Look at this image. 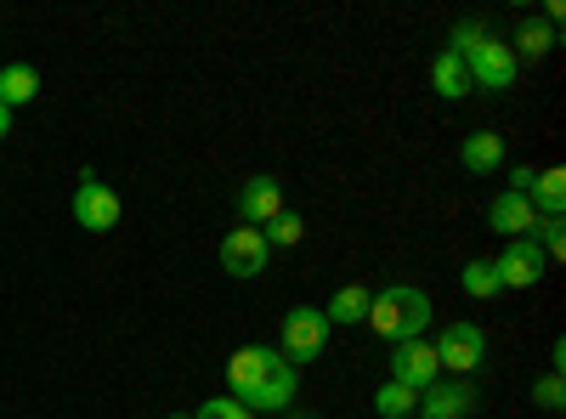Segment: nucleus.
Returning <instances> with one entry per match:
<instances>
[{"label":"nucleus","mask_w":566,"mask_h":419,"mask_svg":"<svg viewBox=\"0 0 566 419\" xmlns=\"http://www.w3.org/2000/svg\"><path fill=\"white\" fill-rule=\"evenodd\" d=\"M227 397L244 402L250 413H283L301 391V368L277 346H239L227 357Z\"/></svg>","instance_id":"f257e3e1"},{"label":"nucleus","mask_w":566,"mask_h":419,"mask_svg":"<svg viewBox=\"0 0 566 419\" xmlns=\"http://www.w3.org/2000/svg\"><path fill=\"white\" fill-rule=\"evenodd\" d=\"M448 52H459V57H464L470 85H476V91H510V85H515V74H522L515 52H510V45H504L488 23H476V18H464V23L448 34Z\"/></svg>","instance_id":"f03ea898"},{"label":"nucleus","mask_w":566,"mask_h":419,"mask_svg":"<svg viewBox=\"0 0 566 419\" xmlns=\"http://www.w3.org/2000/svg\"><path fill=\"white\" fill-rule=\"evenodd\" d=\"M363 323L380 341H391V346L424 341V329H431V295L413 290V284H391V290H380V295L368 301V317Z\"/></svg>","instance_id":"7ed1b4c3"},{"label":"nucleus","mask_w":566,"mask_h":419,"mask_svg":"<svg viewBox=\"0 0 566 419\" xmlns=\"http://www.w3.org/2000/svg\"><path fill=\"white\" fill-rule=\"evenodd\" d=\"M431 346H437L442 375H459V380H470L488 363V335H482V323H470V317H453L442 329V341H431Z\"/></svg>","instance_id":"20e7f679"},{"label":"nucleus","mask_w":566,"mask_h":419,"mask_svg":"<svg viewBox=\"0 0 566 419\" xmlns=\"http://www.w3.org/2000/svg\"><path fill=\"white\" fill-rule=\"evenodd\" d=\"M328 317H323V306H295V312H283V335H277V352L290 357L295 368L301 363H317L323 357V346H328Z\"/></svg>","instance_id":"39448f33"},{"label":"nucleus","mask_w":566,"mask_h":419,"mask_svg":"<svg viewBox=\"0 0 566 419\" xmlns=\"http://www.w3.org/2000/svg\"><path fill=\"white\" fill-rule=\"evenodd\" d=\"M74 221L85 227V232H114L119 221H125V205H119V193L108 188V181H97L91 170H80V188H74Z\"/></svg>","instance_id":"423d86ee"},{"label":"nucleus","mask_w":566,"mask_h":419,"mask_svg":"<svg viewBox=\"0 0 566 419\" xmlns=\"http://www.w3.org/2000/svg\"><path fill=\"white\" fill-rule=\"evenodd\" d=\"M272 261V244L261 239V227H232L221 239V272L227 277H261Z\"/></svg>","instance_id":"0eeeda50"},{"label":"nucleus","mask_w":566,"mask_h":419,"mask_svg":"<svg viewBox=\"0 0 566 419\" xmlns=\"http://www.w3.org/2000/svg\"><path fill=\"white\" fill-rule=\"evenodd\" d=\"M391 380L408 386V391H424L442 380V363H437V346L431 341H402L391 346Z\"/></svg>","instance_id":"6e6552de"},{"label":"nucleus","mask_w":566,"mask_h":419,"mask_svg":"<svg viewBox=\"0 0 566 419\" xmlns=\"http://www.w3.org/2000/svg\"><path fill=\"white\" fill-rule=\"evenodd\" d=\"M544 266H549V261H544V250H538L533 239H510L504 255L493 261V272H499L504 290H533L538 277H544Z\"/></svg>","instance_id":"1a4fd4ad"},{"label":"nucleus","mask_w":566,"mask_h":419,"mask_svg":"<svg viewBox=\"0 0 566 419\" xmlns=\"http://www.w3.org/2000/svg\"><path fill=\"white\" fill-rule=\"evenodd\" d=\"M476 402H482V391L470 380H437V386L419 391V413L424 419H470Z\"/></svg>","instance_id":"9d476101"},{"label":"nucleus","mask_w":566,"mask_h":419,"mask_svg":"<svg viewBox=\"0 0 566 419\" xmlns=\"http://www.w3.org/2000/svg\"><path fill=\"white\" fill-rule=\"evenodd\" d=\"M272 216H283V181L277 176H250L239 188V221L244 227H266Z\"/></svg>","instance_id":"9b49d317"},{"label":"nucleus","mask_w":566,"mask_h":419,"mask_svg":"<svg viewBox=\"0 0 566 419\" xmlns=\"http://www.w3.org/2000/svg\"><path fill=\"white\" fill-rule=\"evenodd\" d=\"M504 159H510V148H504L499 130H470L459 143V165L470 176H493V170H504Z\"/></svg>","instance_id":"f8f14e48"},{"label":"nucleus","mask_w":566,"mask_h":419,"mask_svg":"<svg viewBox=\"0 0 566 419\" xmlns=\"http://www.w3.org/2000/svg\"><path fill=\"white\" fill-rule=\"evenodd\" d=\"M488 221H493V232H504V239H533V227H538V210L522 199V193H499L493 205H488Z\"/></svg>","instance_id":"ddd939ff"},{"label":"nucleus","mask_w":566,"mask_h":419,"mask_svg":"<svg viewBox=\"0 0 566 419\" xmlns=\"http://www.w3.org/2000/svg\"><path fill=\"white\" fill-rule=\"evenodd\" d=\"M431 85H437V97H448V103H459V97H470V91H476V85H470L464 57H459V52H448V45H442L437 63H431Z\"/></svg>","instance_id":"4468645a"},{"label":"nucleus","mask_w":566,"mask_h":419,"mask_svg":"<svg viewBox=\"0 0 566 419\" xmlns=\"http://www.w3.org/2000/svg\"><path fill=\"white\" fill-rule=\"evenodd\" d=\"M40 97V69L34 63H7L0 69V108H23Z\"/></svg>","instance_id":"2eb2a0df"},{"label":"nucleus","mask_w":566,"mask_h":419,"mask_svg":"<svg viewBox=\"0 0 566 419\" xmlns=\"http://www.w3.org/2000/svg\"><path fill=\"white\" fill-rule=\"evenodd\" d=\"M368 301H374V290H363V284H346V290H335V301L323 306L328 329H352V323H363V317H368Z\"/></svg>","instance_id":"dca6fc26"},{"label":"nucleus","mask_w":566,"mask_h":419,"mask_svg":"<svg viewBox=\"0 0 566 419\" xmlns=\"http://www.w3.org/2000/svg\"><path fill=\"white\" fill-rule=\"evenodd\" d=\"M527 205H533L538 216H560V210H566V170H560V165L538 170V181H533Z\"/></svg>","instance_id":"f3484780"},{"label":"nucleus","mask_w":566,"mask_h":419,"mask_svg":"<svg viewBox=\"0 0 566 419\" xmlns=\"http://www.w3.org/2000/svg\"><path fill=\"white\" fill-rule=\"evenodd\" d=\"M510 52H515V63H522V57H549L555 52V29L544 23V18H522V29H515V45H510Z\"/></svg>","instance_id":"a211bd4d"},{"label":"nucleus","mask_w":566,"mask_h":419,"mask_svg":"<svg viewBox=\"0 0 566 419\" xmlns=\"http://www.w3.org/2000/svg\"><path fill=\"white\" fill-rule=\"evenodd\" d=\"M459 290H464L470 301H493V295H504V284H499L493 261H470V266L459 272Z\"/></svg>","instance_id":"6ab92c4d"},{"label":"nucleus","mask_w":566,"mask_h":419,"mask_svg":"<svg viewBox=\"0 0 566 419\" xmlns=\"http://www.w3.org/2000/svg\"><path fill=\"white\" fill-rule=\"evenodd\" d=\"M261 239H266L272 250H295V244L306 239V216H295V210H283V216H272V221L261 227Z\"/></svg>","instance_id":"aec40b11"},{"label":"nucleus","mask_w":566,"mask_h":419,"mask_svg":"<svg viewBox=\"0 0 566 419\" xmlns=\"http://www.w3.org/2000/svg\"><path fill=\"white\" fill-rule=\"evenodd\" d=\"M374 408H380V413H391V419H408V413L419 408V391H408V386L386 380L380 391H374Z\"/></svg>","instance_id":"412c9836"},{"label":"nucleus","mask_w":566,"mask_h":419,"mask_svg":"<svg viewBox=\"0 0 566 419\" xmlns=\"http://www.w3.org/2000/svg\"><path fill=\"white\" fill-rule=\"evenodd\" d=\"M533 244L544 250V261H560V255H566V227H560V216H538Z\"/></svg>","instance_id":"4be33fe9"},{"label":"nucleus","mask_w":566,"mask_h":419,"mask_svg":"<svg viewBox=\"0 0 566 419\" xmlns=\"http://www.w3.org/2000/svg\"><path fill=\"white\" fill-rule=\"evenodd\" d=\"M533 402H538V408H549V413H560V408H566V380H560V368H549V375L533 386Z\"/></svg>","instance_id":"5701e85b"},{"label":"nucleus","mask_w":566,"mask_h":419,"mask_svg":"<svg viewBox=\"0 0 566 419\" xmlns=\"http://www.w3.org/2000/svg\"><path fill=\"white\" fill-rule=\"evenodd\" d=\"M193 419H255V413L244 402H232V397H210V402H199Z\"/></svg>","instance_id":"b1692460"},{"label":"nucleus","mask_w":566,"mask_h":419,"mask_svg":"<svg viewBox=\"0 0 566 419\" xmlns=\"http://www.w3.org/2000/svg\"><path fill=\"white\" fill-rule=\"evenodd\" d=\"M533 181H538V170H527V165H522V170H510V193H522V199H527V193H533Z\"/></svg>","instance_id":"393cba45"},{"label":"nucleus","mask_w":566,"mask_h":419,"mask_svg":"<svg viewBox=\"0 0 566 419\" xmlns=\"http://www.w3.org/2000/svg\"><path fill=\"white\" fill-rule=\"evenodd\" d=\"M12 136V108H0V143Z\"/></svg>","instance_id":"a878e982"},{"label":"nucleus","mask_w":566,"mask_h":419,"mask_svg":"<svg viewBox=\"0 0 566 419\" xmlns=\"http://www.w3.org/2000/svg\"><path fill=\"white\" fill-rule=\"evenodd\" d=\"M165 419H193V413H165Z\"/></svg>","instance_id":"bb28decb"},{"label":"nucleus","mask_w":566,"mask_h":419,"mask_svg":"<svg viewBox=\"0 0 566 419\" xmlns=\"http://www.w3.org/2000/svg\"><path fill=\"white\" fill-rule=\"evenodd\" d=\"M283 419H312V413H283Z\"/></svg>","instance_id":"cd10ccee"},{"label":"nucleus","mask_w":566,"mask_h":419,"mask_svg":"<svg viewBox=\"0 0 566 419\" xmlns=\"http://www.w3.org/2000/svg\"><path fill=\"white\" fill-rule=\"evenodd\" d=\"M380 419H391V413H380Z\"/></svg>","instance_id":"c85d7f7f"}]
</instances>
